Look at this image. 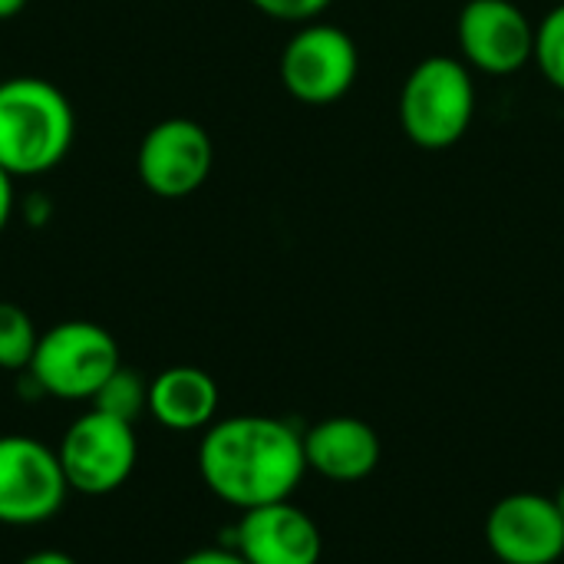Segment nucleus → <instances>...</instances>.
<instances>
[{"instance_id": "1", "label": "nucleus", "mask_w": 564, "mask_h": 564, "mask_svg": "<svg viewBox=\"0 0 564 564\" xmlns=\"http://www.w3.org/2000/svg\"><path fill=\"white\" fill-rule=\"evenodd\" d=\"M198 473L208 492L231 509L284 502L307 476L304 433L278 416H228L205 430Z\"/></svg>"}, {"instance_id": "2", "label": "nucleus", "mask_w": 564, "mask_h": 564, "mask_svg": "<svg viewBox=\"0 0 564 564\" xmlns=\"http://www.w3.org/2000/svg\"><path fill=\"white\" fill-rule=\"evenodd\" d=\"M76 139V112L59 86L40 76L0 83V165L13 178L53 172Z\"/></svg>"}, {"instance_id": "3", "label": "nucleus", "mask_w": 564, "mask_h": 564, "mask_svg": "<svg viewBox=\"0 0 564 564\" xmlns=\"http://www.w3.org/2000/svg\"><path fill=\"white\" fill-rule=\"evenodd\" d=\"M476 116V79L459 56L420 59L400 89V129L430 152L456 145Z\"/></svg>"}, {"instance_id": "4", "label": "nucleus", "mask_w": 564, "mask_h": 564, "mask_svg": "<svg viewBox=\"0 0 564 564\" xmlns=\"http://www.w3.org/2000/svg\"><path fill=\"white\" fill-rule=\"evenodd\" d=\"M119 367V344L106 327L93 321H63L40 334L26 373L46 397L93 400Z\"/></svg>"}, {"instance_id": "5", "label": "nucleus", "mask_w": 564, "mask_h": 564, "mask_svg": "<svg viewBox=\"0 0 564 564\" xmlns=\"http://www.w3.org/2000/svg\"><path fill=\"white\" fill-rule=\"evenodd\" d=\"M56 456L73 492L109 496L132 476L139 443L132 423L89 410L66 426Z\"/></svg>"}, {"instance_id": "6", "label": "nucleus", "mask_w": 564, "mask_h": 564, "mask_svg": "<svg viewBox=\"0 0 564 564\" xmlns=\"http://www.w3.org/2000/svg\"><path fill=\"white\" fill-rule=\"evenodd\" d=\"M360 73V50L354 36L334 23H304L281 53L284 89L307 106H330L344 99Z\"/></svg>"}, {"instance_id": "7", "label": "nucleus", "mask_w": 564, "mask_h": 564, "mask_svg": "<svg viewBox=\"0 0 564 564\" xmlns=\"http://www.w3.org/2000/svg\"><path fill=\"white\" fill-rule=\"evenodd\" d=\"M69 482L53 446L33 436H0V525H43L66 502Z\"/></svg>"}, {"instance_id": "8", "label": "nucleus", "mask_w": 564, "mask_h": 564, "mask_svg": "<svg viewBox=\"0 0 564 564\" xmlns=\"http://www.w3.org/2000/svg\"><path fill=\"white\" fill-rule=\"evenodd\" d=\"M212 165H215V145L208 129L182 116L155 122L142 135L135 155L139 182L145 185V192L159 198L195 195L208 182Z\"/></svg>"}, {"instance_id": "9", "label": "nucleus", "mask_w": 564, "mask_h": 564, "mask_svg": "<svg viewBox=\"0 0 564 564\" xmlns=\"http://www.w3.org/2000/svg\"><path fill=\"white\" fill-rule=\"evenodd\" d=\"M456 40L469 69L509 76L535 53V23L512 0H469L456 20Z\"/></svg>"}, {"instance_id": "10", "label": "nucleus", "mask_w": 564, "mask_h": 564, "mask_svg": "<svg viewBox=\"0 0 564 564\" xmlns=\"http://www.w3.org/2000/svg\"><path fill=\"white\" fill-rule=\"evenodd\" d=\"M486 545L502 564H555L564 555V516L549 496L512 492L486 516Z\"/></svg>"}, {"instance_id": "11", "label": "nucleus", "mask_w": 564, "mask_h": 564, "mask_svg": "<svg viewBox=\"0 0 564 564\" xmlns=\"http://www.w3.org/2000/svg\"><path fill=\"white\" fill-rule=\"evenodd\" d=\"M231 539L248 564H321L324 555L317 522L291 499L241 512Z\"/></svg>"}, {"instance_id": "12", "label": "nucleus", "mask_w": 564, "mask_h": 564, "mask_svg": "<svg viewBox=\"0 0 564 564\" xmlns=\"http://www.w3.org/2000/svg\"><path fill=\"white\" fill-rule=\"evenodd\" d=\"M383 446L370 423L357 416H330L304 430L307 473L330 482H360L380 466Z\"/></svg>"}, {"instance_id": "13", "label": "nucleus", "mask_w": 564, "mask_h": 564, "mask_svg": "<svg viewBox=\"0 0 564 564\" xmlns=\"http://www.w3.org/2000/svg\"><path fill=\"white\" fill-rule=\"evenodd\" d=\"M218 383L198 367H169L149 380V413L172 433L208 430L218 413Z\"/></svg>"}, {"instance_id": "14", "label": "nucleus", "mask_w": 564, "mask_h": 564, "mask_svg": "<svg viewBox=\"0 0 564 564\" xmlns=\"http://www.w3.org/2000/svg\"><path fill=\"white\" fill-rule=\"evenodd\" d=\"M89 403H93V410H99V413H109V416H116V420L135 423L142 413H149V380H142L135 370L119 367V370L99 387V393H96Z\"/></svg>"}, {"instance_id": "15", "label": "nucleus", "mask_w": 564, "mask_h": 564, "mask_svg": "<svg viewBox=\"0 0 564 564\" xmlns=\"http://www.w3.org/2000/svg\"><path fill=\"white\" fill-rule=\"evenodd\" d=\"M36 327L30 314L10 301H0V370H26L36 350Z\"/></svg>"}, {"instance_id": "16", "label": "nucleus", "mask_w": 564, "mask_h": 564, "mask_svg": "<svg viewBox=\"0 0 564 564\" xmlns=\"http://www.w3.org/2000/svg\"><path fill=\"white\" fill-rule=\"evenodd\" d=\"M542 76L564 93V3L545 13V20L535 26V53Z\"/></svg>"}, {"instance_id": "17", "label": "nucleus", "mask_w": 564, "mask_h": 564, "mask_svg": "<svg viewBox=\"0 0 564 564\" xmlns=\"http://www.w3.org/2000/svg\"><path fill=\"white\" fill-rule=\"evenodd\" d=\"M334 0H251L264 17L284 20V23H314Z\"/></svg>"}, {"instance_id": "18", "label": "nucleus", "mask_w": 564, "mask_h": 564, "mask_svg": "<svg viewBox=\"0 0 564 564\" xmlns=\"http://www.w3.org/2000/svg\"><path fill=\"white\" fill-rule=\"evenodd\" d=\"M50 215H53V202H50L46 195L33 192V195H26V198H23V218H26L33 228L46 225V221H50Z\"/></svg>"}, {"instance_id": "19", "label": "nucleus", "mask_w": 564, "mask_h": 564, "mask_svg": "<svg viewBox=\"0 0 564 564\" xmlns=\"http://www.w3.org/2000/svg\"><path fill=\"white\" fill-rule=\"evenodd\" d=\"M178 564H248L235 549H202L185 555Z\"/></svg>"}, {"instance_id": "20", "label": "nucleus", "mask_w": 564, "mask_h": 564, "mask_svg": "<svg viewBox=\"0 0 564 564\" xmlns=\"http://www.w3.org/2000/svg\"><path fill=\"white\" fill-rule=\"evenodd\" d=\"M13 208H17L13 175L0 165V235H3V228L10 225V218H13Z\"/></svg>"}, {"instance_id": "21", "label": "nucleus", "mask_w": 564, "mask_h": 564, "mask_svg": "<svg viewBox=\"0 0 564 564\" xmlns=\"http://www.w3.org/2000/svg\"><path fill=\"white\" fill-rule=\"evenodd\" d=\"M20 564H76L66 552H33L26 555Z\"/></svg>"}, {"instance_id": "22", "label": "nucleus", "mask_w": 564, "mask_h": 564, "mask_svg": "<svg viewBox=\"0 0 564 564\" xmlns=\"http://www.w3.org/2000/svg\"><path fill=\"white\" fill-rule=\"evenodd\" d=\"M23 7H26V0H0V20H10V17H17Z\"/></svg>"}, {"instance_id": "23", "label": "nucleus", "mask_w": 564, "mask_h": 564, "mask_svg": "<svg viewBox=\"0 0 564 564\" xmlns=\"http://www.w3.org/2000/svg\"><path fill=\"white\" fill-rule=\"evenodd\" d=\"M552 499H555V506H558V512H562V516H564V482H562V489H558V492H555Z\"/></svg>"}]
</instances>
